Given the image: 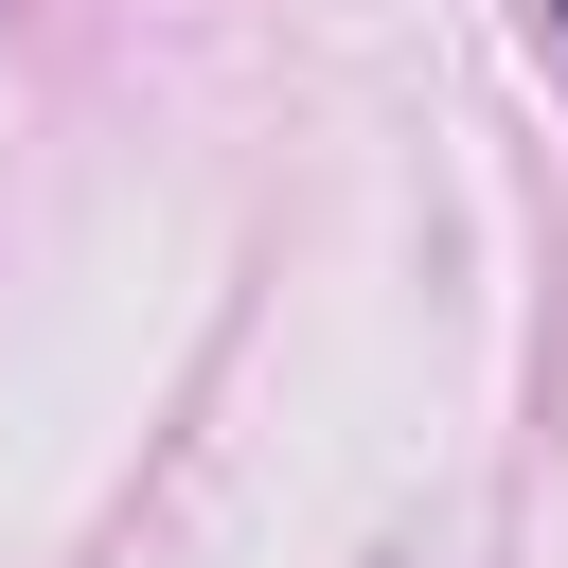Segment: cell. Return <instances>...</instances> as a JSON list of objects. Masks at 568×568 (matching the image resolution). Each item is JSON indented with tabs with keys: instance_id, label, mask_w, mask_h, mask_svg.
Listing matches in <instances>:
<instances>
[{
	"instance_id": "6da1fadb",
	"label": "cell",
	"mask_w": 568,
	"mask_h": 568,
	"mask_svg": "<svg viewBox=\"0 0 568 568\" xmlns=\"http://www.w3.org/2000/svg\"><path fill=\"white\" fill-rule=\"evenodd\" d=\"M550 36H568V0H550Z\"/></svg>"
}]
</instances>
